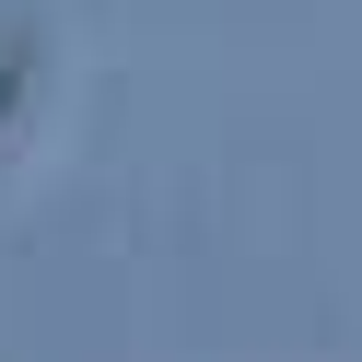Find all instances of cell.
<instances>
[{
	"label": "cell",
	"mask_w": 362,
	"mask_h": 362,
	"mask_svg": "<svg viewBox=\"0 0 362 362\" xmlns=\"http://www.w3.org/2000/svg\"><path fill=\"white\" fill-rule=\"evenodd\" d=\"M24 71H35V35H24V12L0 0V129H12V105H24Z\"/></svg>",
	"instance_id": "6da1fadb"
}]
</instances>
